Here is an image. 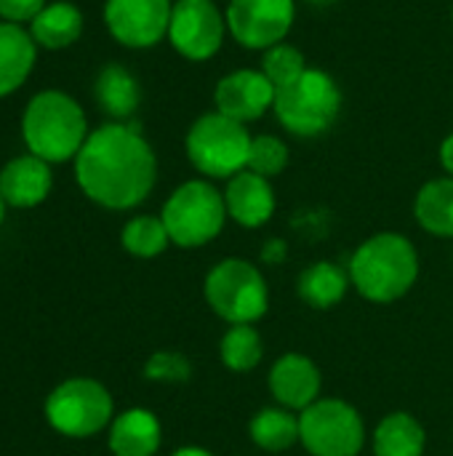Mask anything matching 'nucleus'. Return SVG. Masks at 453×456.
Instances as JSON below:
<instances>
[{
    "mask_svg": "<svg viewBox=\"0 0 453 456\" xmlns=\"http://www.w3.org/2000/svg\"><path fill=\"white\" fill-rule=\"evenodd\" d=\"M80 190L99 206L125 211L147 200L158 179V160L136 126L107 123L88 134L75 158Z\"/></svg>",
    "mask_w": 453,
    "mask_h": 456,
    "instance_id": "obj_1",
    "label": "nucleus"
},
{
    "mask_svg": "<svg viewBox=\"0 0 453 456\" xmlns=\"http://www.w3.org/2000/svg\"><path fill=\"white\" fill-rule=\"evenodd\" d=\"M350 283L376 305L406 297L419 278V254L400 232H379L363 240L350 259Z\"/></svg>",
    "mask_w": 453,
    "mask_h": 456,
    "instance_id": "obj_2",
    "label": "nucleus"
},
{
    "mask_svg": "<svg viewBox=\"0 0 453 456\" xmlns=\"http://www.w3.org/2000/svg\"><path fill=\"white\" fill-rule=\"evenodd\" d=\"M21 134L35 158L45 163H64L77 158L88 139L85 112L67 94L43 91L27 104Z\"/></svg>",
    "mask_w": 453,
    "mask_h": 456,
    "instance_id": "obj_3",
    "label": "nucleus"
},
{
    "mask_svg": "<svg viewBox=\"0 0 453 456\" xmlns=\"http://www.w3.org/2000/svg\"><path fill=\"white\" fill-rule=\"evenodd\" d=\"M272 110L288 134L312 139L336 123L342 112V88L328 72L307 67L294 83L278 88Z\"/></svg>",
    "mask_w": 453,
    "mask_h": 456,
    "instance_id": "obj_4",
    "label": "nucleus"
},
{
    "mask_svg": "<svg viewBox=\"0 0 453 456\" xmlns=\"http://www.w3.org/2000/svg\"><path fill=\"white\" fill-rule=\"evenodd\" d=\"M254 136L248 134L246 123H238L222 112L200 115L184 139V150L190 163L208 179H232L235 174L246 171L248 150Z\"/></svg>",
    "mask_w": 453,
    "mask_h": 456,
    "instance_id": "obj_5",
    "label": "nucleus"
},
{
    "mask_svg": "<svg viewBox=\"0 0 453 456\" xmlns=\"http://www.w3.org/2000/svg\"><path fill=\"white\" fill-rule=\"evenodd\" d=\"M160 219L174 246L200 248L224 230V192H219L208 179H190L171 192Z\"/></svg>",
    "mask_w": 453,
    "mask_h": 456,
    "instance_id": "obj_6",
    "label": "nucleus"
},
{
    "mask_svg": "<svg viewBox=\"0 0 453 456\" xmlns=\"http://www.w3.org/2000/svg\"><path fill=\"white\" fill-rule=\"evenodd\" d=\"M203 294L208 307L230 326L256 323L270 307V289L264 275L254 262L238 256L222 259L208 270Z\"/></svg>",
    "mask_w": 453,
    "mask_h": 456,
    "instance_id": "obj_7",
    "label": "nucleus"
},
{
    "mask_svg": "<svg viewBox=\"0 0 453 456\" xmlns=\"http://www.w3.org/2000/svg\"><path fill=\"white\" fill-rule=\"evenodd\" d=\"M299 441L312 456H358L366 444V425L352 403L320 398L299 414Z\"/></svg>",
    "mask_w": 453,
    "mask_h": 456,
    "instance_id": "obj_8",
    "label": "nucleus"
},
{
    "mask_svg": "<svg viewBox=\"0 0 453 456\" xmlns=\"http://www.w3.org/2000/svg\"><path fill=\"white\" fill-rule=\"evenodd\" d=\"M48 425L67 438H91L112 419V395L96 379H67L45 401Z\"/></svg>",
    "mask_w": 453,
    "mask_h": 456,
    "instance_id": "obj_9",
    "label": "nucleus"
},
{
    "mask_svg": "<svg viewBox=\"0 0 453 456\" xmlns=\"http://www.w3.org/2000/svg\"><path fill=\"white\" fill-rule=\"evenodd\" d=\"M227 16L214 0H176L168 40L190 61H208L219 53L227 35Z\"/></svg>",
    "mask_w": 453,
    "mask_h": 456,
    "instance_id": "obj_10",
    "label": "nucleus"
},
{
    "mask_svg": "<svg viewBox=\"0 0 453 456\" xmlns=\"http://www.w3.org/2000/svg\"><path fill=\"white\" fill-rule=\"evenodd\" d=\"M230 35L248 51H267L286 40L296 19V0H230Z\"/></svg>",
    "mask_w": 453,
    "mask_h": 456,
    "instance_id": "obj_11",
    "label": "nucleus"
},
{
    "mask_svg": "<svg viewBox=\"0 0 453 456\" xmlns=\"http://www.w3.org/2000/svg\"><path fill=\"white\" fill-rule=\"evenodd\" d=\"M171 11V0H107L104 21L120 45L152 48L168 37Z\"/></svg>",
    "mask_w": 453,
    "mask_h": 456,
    "instance_id": "obj_12",
    "label": "nucleus"
},
{
    "mask_svg": "<svg viewBox=\"0 0 453 456\" xmlns=\"http://www.w3.org/2000/svg\"><path fill=\"white\" fill-rule=\"evenodd\" d=\"M278 88L267 80L262 69H235L216 83L214 102L216 112L238 120L254 123L275 107Z\"/></svg>",
    "mask_w": 453,
    "mask_h": 456,
    "instance_id": "obj_13",
    "label": "nucleus"
},
{
    "mask_svg": "<svg viewBox=\"0 0 453 456\" xmlns=\"http://www.w3.org/2000/svg\"><path fill=\"white\" fill-rule=\"evenodd\" d=\"M270 393L278 401V406L288 411H304L315 401H320L323 377L312 358L302 353H286L278 358L270 369Z\"/></svg>",
    "mask_w": 453,
    "mask_h": 456,
    "instance_id": "obj_14",
    "label": "nucleus"
},
{
    "mask_svg": "<svg viewBox=\"0 0 453 456\" xmlns=\"http://www.w3.org/2000/svg\"><path fill=\"white\" fill-rule=\"evenodd\" d=\"M224 206H227V216L232 222H238L246 230H256L272 219L278 200H275V190H272L270 179L246 168V171L235 174L232 179H227Z\"/></svg>",
    "mask_w": 453,
    "mask_h": 456,
    "instance_id": "obj_15",
    "label": "nucleus"
},
{
    "mask_svg": "<svg viewBox=\"0 0 453 456\" xmlns=\"http://www.w3.org/2000/svg\"><path fill=\"white\" fill-rule=\"evenodd\" d=\"M53 176L45 160L35 155H24L11 160L0 171V195L13 208H32L43 203L51 192Z\"/></svg>",
    "mask_w": 453,
    "mask_h": 456,
    "instance_id": "obj_16",
    "label": "nucleus"
},
{
    "mask_svg": "<svg viewBox=\"0 0 453 456\" xmlns=\"http://www.w3.org/2000/svg\"><path fill=\"white\" fill-rule=\"evenodd\" d=\"M163 441L160 422L147 409H128L112 419L109 449L115 456H155Z\"/></svg>",
    "mask_w": 453,
    "mask_h": 456,
    "instance_id": "obj_17",
    "label": "nucleus"
},
{
    "mask_svg": "<svg viewBox=\"0 0 453 456\" xmlns=\"http://www.w3.org/2000/svg\"><path fill=\"white\" fill-rule=\"evenodd\" d=\"M35 67V40L13 21H0V96L13 94Z\"/></svg>",
    "mask_w": 453,
    "mask_h": 456,
    "instance_id": "obj_18",
    "label": "nucleus"
},
{
    "mask_svg": "<svg viewBox=\"0 0 453 456\" xmlns=\"http://www.w3.org/2000/svg\"><path fill=\"white\" fill-rule=\"evenodd\" d=\"M427 433L422 422L409 411L387 414L374 430V454L376 456H425Z\"/></svg>",
    "mask_w": 453,
    "mask_h": 456,
    "instance_id": "obj_19",
    "label": "nucleus"
},
{
    "mask_svg": "<svg viewBox=\"0 0 453 456\" xmlns=\"http://www.w3.org/2000/svg\"><path fill=\"white\" fill-rule=\"evenodd\" d=\"M350 286V273H344L334 262H312L296 278V294L312 310H331L336 307Z\"/></svg>",
    "mask_w": 453,
    "mask_h": 456,
    "instance_id": "obj_20",
    "label": "nucleus"
},
{
    "mask_svg": "<svg viewBox=\"0 0 453 456\" xmlns=\"http://www.w3.org/2000/svg\"><path fill=\"white\" fill-rule=\"evenodd\" d=\"M414 214L422 230L438 238H453V176L427 182L414 200Z\"/></svg>",
    "mask_w": 453,
    "mask_h": 456,
    "instance_id": "obj_21",
    "label": "nucleus"
},
{
    "mask_svg": "<svg viewBox=\"0 0 453 456\" xmlns=\"http://www.w3.org/2000/svg\"><path fill=\"white\" fill-rule=\"evenodd\" d=\"M83 32V13L72 3H51L32 19V40L45 48H67Z\"/></svg>",
    "mask_w": 453,
    "mask_h": 456,
    "instance_id": "obj_22",
    "label": "nucleus"
},
{
    "mask_svg": "<svg viewBox=\"0 0 453 456\" xmlns=\"http://www.w3.org/2000/svg\"><path fill=\"white\" fill-rule=\"evenodd\" d=\"M93 91H96V102L101 104V110L117 120L131 118L139 107V99H142L136 77L120 64H107L99 72Z\"/></svg>",
    "mask_w": 453,
    "mask_h": 456,
    "instance_id": "obj_23",
    "label": "nucleus"
},
{
    "mask_svg": "<svg viewBox=\"0 0 453 456\" xmlns=\"http://www.w3.org/2000/svg\"><path fill=\"white\" fill-rule=\"evenodd\" d=\"M248 436H251L254 446H259L262 452H270V454L286 452L299 441V417L283 406L262 409L251 419Z\"/></svg>",
    "mask_w": 453,
    "mask_h": 456,
    "instance_id": "obj_24",
    "label": "nucleus"
},
{
    "mask_svg": "<svg viewBox=\"0 0 453 456\" xmlns=\"http://www.w3.org/2000/svg\"><path fill=\"white\" fill-rule=\"evenodd\" d=\"M219 355H222V363L230 371H238V374L254 371L259 366L262 355H264V345H262V337L254 329V323L230 326L227 334L222 337Z\"/></svg>",
    "mask_w": 453,
    "mask_h": 456,
    "instance_id": "obj_25",
    "label": "nucleus"
},
{
    "mask_svg": "<svg viewBox=\"0 0 453 456\" xmlns=\"http://www.w3.org/2000/svg\"><path fill=\"white\" fill-rule=\"evenodd\" d=\"M123 248L139 259H152L158 254H163L171 243V235L163 224L160 216H150V214H142V216H133L125 227H123Z\"/></svg>",
    "mask_w": 453,
    "mask_h": 456,
    "instance_id": "obj_26",
    "label": "nucleus"
},
{
    "mask_svg": "<svg viewBox=\"0 0 453 456\" xmlns=\"http://www.w3.org/2000/svg\"><path fill=\"white\" fill-rule=\"evenodd\" d=\"M304 69H307L304 53L296 45H291V43H278V45L264 51L262 72L267 75V80L275 88H283V86L294 83Z\"/></svg>",
    "mask_w": 453,
    "mask_h": 456,
    "instance_id": "obj_27",
    "label": "nucleus"
},
{
    "mask_svg": "<svg viewBox=\"0 0 453 456\" xmlns=\"http://www.w3.org/2000/svg\"><path fill=\"white\" fill-rule=\"evenodd\" d=\"M288 166V147L283 139L272 136V134H262V136H254L251 142V150H248V171L264 176V179H272L278 174H283Z\"/></svg>",
    "mask_w": 453,
    "mask_h": 456,
    "instance_id": "obj_28",
    "label": "nucleus"
},
{
    "mask_svg": "<svg viewBox=\"0 0 453 456\" xmlns=\"http://www.w3.org/2000/svg\"><path fill=\"white\" fill-rule=\"evenodd\" d=\"M144 377L152 379V382H168V385H176V382H187L192 377V366L190 361L182 355V353H174V350H160L155 353L147 366H144Z\"/></svg>",
    "mask_w": 453,
    "mask_h": 456,
    "instance_id": "obj_29",
    "label": "nucleus"
},
{
    "mask_svg": "<svg viewBox=\"0 0 453 456\" xmlns=\"http://www.w3.org/2000/svg\"><path fill=\"white\" fill-rule=\"evenodd\" d=\"M43 8H45V0H0V16L13 24L32 21Z\"/></svg>",
    "mask_w": 453,
    "mask_h": 456,
    "instance_id": "obj_30",
    "label": "nucleus"
},
{
    "mask_svg": "<svg viewBox=\"0 0 453 456\" xmlns=\"http://www.w3.org/2000/svg\"><path fill=\"white\" fill-rule=\"evenodd\" d=\"M286 254H288V246L283 243V240H267L264 243V248H262V262L264 265H280L283 259H286Z\"/></svg>",
    "mask_w": 453,
    "mask_h": 456,
    "instance_id": "obj_31",
    "label": "nucleus"
},
{
    "mask_svg": "<svg viewBox=\"0 0 453 456\" xmlns=\"http://www.w3.org/2000/svg\"><path fill=\"white\" fill-rule=\"evenodd\" d=\"M441 166L449 171V176H453V134H449L441 144Z\"/></svg>",
    "mask_w": 453,
    "mask_h": 456,
    "instance_id": "obj_32",
    "label": "nucleus"
},
{
    "mask_svg": "<svg viewBox=\"0 0 453 456\" xmlns=\"http://www.w3.org/2000/svg\"><path fill=\"white\" fill-rule=\"evenodd\" d=\"M171 456H214L211 452L200 449V446H184V449H176Z\"/></svg>",
    "mask_w": 453,
    "mask_h": 456,
    "instance_id": "obj_33",
    "label": "nucleus"
},
{
    "mask_svg": "<svg viewBox=\"0 0 453 456\" xmlns=\"http://www.w3.org/2000/svg\"><path fill=\"white\" fill-rule=\"evenodd\" d=\"M307 5H318V8H323V5H331L334 0H304Z\"/></svg>",
    "mask_w": 453,
    "mask_h": 456,
    "instance_id": "obj_34",
    "label": "nucleus"
},
{
    "mask_svg": "<svg viewBox=\"0 0 453 456\" xmlns=\"http://www.w3.org/2000/svg\"><path fill=\"white\" fill-rule=\"evenodd\" d=\"M3 216H5V200H3V195H0V224H3Z\"/></svg>",
    "mask_w": 453,
    "mask_h": 456,
    "instance_id": "obj_35",
    "label": "nucleus"
},
{
    "mask_svg": "<svg viewBox=\"0 0 453 456\" xmlns=\"http://www.w3.org/2000/svg\"><path fill=\"white\" fill-rule=\"evenodd\" d=\"M451 16H453V11H451Z\"/></svg>",
    "mask_w": 453,
    "mask_h": 456,
    "instance_id": "obj_36",
    "label": "nucleus"
}]
</instances>
